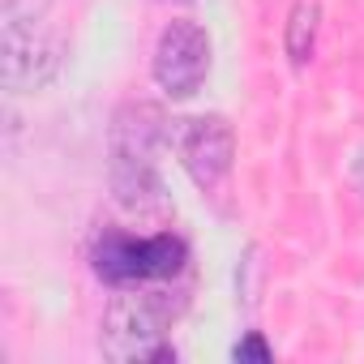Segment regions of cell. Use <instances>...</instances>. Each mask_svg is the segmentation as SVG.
Segmentation results:
<instances>
[{"label":"cell","mask_w":364,"mask_h":364,"mask_svg":"<svg viewBox=\"0 0 364 364\" xmlns=\"http://www.w3.org/2000/svg\"><path fill=\"white\" fill-rule=\"evenodd\" d=\"M171 141H176V133L154 103H124L112 120V159L154 163Z\"/></svg>","instance_id":"6"},{"label":"cell","mask_w":364,"mask_h":364,"mask_svg":"<svg viewBox=\"0 0 364 364\" xmlns=\"http://www.w3.org/2000/svg\"><path fill=\"white\" fill-rule=\"evenodd\" d=\"M176 154H180V167L189 171V180L198 189H219L228 171H232V159H236V133L223 116H193L176 129Z\"/></svg>","instance_id":"5"},{"label":"cell","mask_w":364,"mask_h":364,"mask_svg":"<svg viewBox=\"0 0 364 364\" xmlns=\"http://www.w3.org/2000/svg\"><path fill=\"white\" fill-rule=\"evenodd\" d=\"M176 321V304L163 287H116L112 304L103 309L99 347L107 360H176V347L167 343Z\"/></svg>","instance_id":"1"},{"label":"cell","mask_w":364,"mask_h":364,"mask_svg":"<svg viewBox=\"0 0 364 364\" xmlns=\"http://www.w3.org/2000/svg\"><path fill=\"white\" fill-rule=\"evenodd\" d=\"M90 266L107 287H163L185 274L189 245L176 232L159 236L99 232V240L90 245Z\"/></svg>","instance_id":"2"},{"label":"cell","mask_w":364,"mask_h":364,"mask_svg":"<svg viewBox=\"0 0 364 364\" xmlns=\"http://www.w3.org/2000/svg\"><path fill=\"white\" fill-rule=\"evenodd\" d=\"M52 0H0V26H31L43 22Z\"/></svg>","instance_id":"9"},{"label":"cell","mask_w":364,"mask_h":364,"mask_svg":"<svg viewBox=\"0 0 364 364\" xmlns=\"http://www.w3.org/2000/svg\"><path fill=\"white\" fill-rule=\"evenodd\" d=\"M236 360H270L274 351H270V343L262 338V334H249L245 343H236V351H232Z\"/></svg>","instance_id":"10"},{"label":"cell","mask_w":364,"mask_h":364,"mask_svg":"<svg viewBox=\"0 0 364 364\" xmlns=\"http://www.w3.org/2000/svg\"><path fill=\"white\" fill-rule=\"evenodd\" d=\"M112 193L129 210H154V206H163V180H159L154 163L112 159Z\"/></svg>","instance_id":"7"},{"label":"cell","mask_w":364,"mask_h":364,"mask_svg":"<svg viewBox=\"0 0 364 364\" xmlns=\"http://www.w3.org/2000/svg\"><path fill=\"white\" fill-rule=\"evenodd\" d=\"M317 0H296V9L287 14V31H283V48L291 56V65H309L313 48H317Z\"/></svg>","instance_id":"8"},{"label":"cell","mask_w":364,"mask_h":364,"mask_svg":"<svg viewBox=\"0 0 364 364\" xmlns=\"http://www.w3.org/2000/svg\"><path fill=\"white\" fill-rule=\"evenodd\" d=\"M60 65H65V48L39 22L0 26V82L9 95H35L52 86Z\"/></svg>","instance_id":"4"},{"label":"cell","mask_w":364,"mask_h":364,"mask_svg":"<svg viewBox=\"0 0 364 364\" xmlns=\"http://www.w3.org/2000/svg\"><path fill=\"white\" fill-rule=\"evenodd\" d=\"M150 73H154V82L167 99L198 95L202 82L210 77V35H206V26L189 22V18L167 22L159 43H154Z\"/></svg>","instance_id":"3"}]
</instances>
